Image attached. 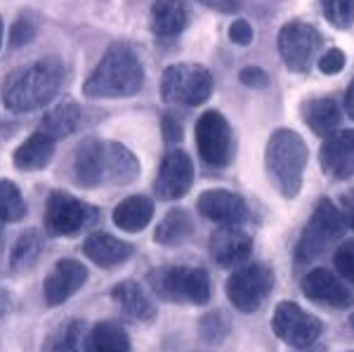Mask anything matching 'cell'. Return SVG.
Here are the masks:
<instances>
[{
    "label": "cell",
    "instance_id": "1",
    "mask_svg": "<svg viewBox=\"0 0 354 352\" xmlns=\"http://www.w3.org/2000/svg\"><path fill=\"white\" fill-rule=\"evenodd\" d=\"M66 81V66L57 57H43L33 64L10 71L0 88V100L12 113H28L50 104Z\"/></svg>",
    "mask_w": 354,
    "mask_h": 352
},
{
    "label": "cell",
    "instance_id": "2",
    "mask_svg": "<svg viewBox=\"0 0 354 352\" xmlns=\"http://www.w3.org/2000/svg\"><path fill=\"white\" fill-rule=\"evenodd\" d=\"M142 83H145V69L140 57L133 48L118 43L102 55L100 64L83 85V95L90 100L133 98L142 90Z\"/></svg>",
    "mask_w": 354,
    "mask_h": 352
},
{
    "label": "cell",
    "instance_id": "3",
    "mask_svg": "<svg viewBox=\"0 0 354 352\" xmlns=\"http://www.w3.org/2000/svg\"><path fill=\"white\" fill-rule=\"evenodd\" d=\"M307 158H310V149H307L305 140L295 130L281 128L270 138L265 154V168L272 187L281 196H298L302 187V175H305L307 168Z\"/></svg>",
    "mask_w": 354,
    "mask_h": 352
},
{
    "label": "cell",
    "instance_id": "4",
    "mask_svg": "<svg viewBox=\"0 0 354 352\" xmlns=\"http://www.w3.org/2000/svg\"><path fill=\"white\" fill-rule=\"evenodd\" d=\"M149 286L158 298L180 305H205L210 300V277L201 268L168 265L149 275Z\"/></svg>",
    "mask_w": 354,
    "mask_h": 352
},
{
    "label": "cell",
    "instance_id": "5",
    "mask_svg": "<svg viewBox=\"0 0 354 352\" xmlns=\"http://www.w3.org/2000/svg\"><path fill=\"white\" fill-rule=\"evenodd\" d=\"M347 230L345 215L330 198H322L314 208L310 223L302 232L298 246H295V260L298 263H312L322 253H326L335 241L342 239Z\"/></svg>",
    "mask_w": 354,
    "mask_h": 352
},
{
    "label": "cell",
    "instance_id": "6",
    "mask_svg": "<svg viewBox=\"0 0 354 352\" xmlns=\"http://www.w3.org/2000/svg\"><path fill=\"white\" fill-rule=\"evenodd\" d=\"M100 208L90 206L81 201L78 196H71L64 189L50 192L45 198V211H43V225L50 237H78L81 232L88 230L90 225L97 223Z\"/></svg>",
    "mask_w": 354,
    "mask_h": 352
},
{
    "label": "cell",
    "instance_id": "7",
    "mask_svg": "<svg viewBox=\"0 0 354 352\" xmlns=\"http://www.w3.org/2000/svg\"><path fill=\"white\" fill-rule=\"evenodd\" d=\"M213 95V73L201 64L182 62L163 71L161 98L170 104L198 106Z\"/></svg>",
    "mask_w": 354,
    "mask_h": 352
},
{
    "label": "cell",
    "instance_id": "8",
    "mask_svg": "<svg viewBox=\"0 0 354 352\" xmlns=\"http://www.w3.org/2000/svg\"><path fill=\"white\" fill-rule=\"evenodd\" d=\"M274 288V272L262 263L245 265L239 268L227 281V298L236 310L245 312H255L262 303L267 300V296Z\"/></svg>",
    "mask_w": 354,
    "mask_h": 352
},
{
    "label": "cell",
    "instance_id": "9",
    "mask_svg": "<svg viewBox=\"0 0 354 352\" xmlns=\"http://www.w3.org/2000/svg\"><path fill=\"white\" fill-rule=\"evenodd\" d=\"M272 331L277 338H281L283 343L290 348H312L314 343L322 336V322L317 319L310 312H305L298 303H283L277 305L272 315Z\"/></svg>",
    "mask_w": 354,
    "mask_h": 352
},
{
    "label": "cell",
    "instance_id": "10",
    "mask_svg": "<svg viewBox=\"0 0 354 352\" xmlns=\"http://www.w3.org/2000/svg\"><path fill=\"white\" fill-rule=\"evenodd\" d=\"M196 147L208 166H227L234 156L232 126L220 111L208 109L196 121Z\"/></svg>",
    "mask_w": 354,
    "mask_h": 352
},
{
    "label": "cell",
    "instance_id": "11",
    "mask_svg": "<svg viewBox=\"0 0 354 352\" xmlns=\"http://www.w3.org/2000/svg\"><path fill=\"white\" fill-rule=\"evenodd\" d=\"M279 55L290 71H307L322 48V33L307 21H288L277 38Z\"/></svg>",
    "mask_w": 354,
    "mask_h": 352
},
{
    "label": "cell",
    "instance_id": "12",
    "mask_svg": "<svg viewBox=\"0 0 354 352\" xmlns=\"http://www.w3.org/2000/svg\"><path fill=\"white\" fill-rule=\"evenodd\" d=\"M192 183H194L192 158L185 151L173 149L163 156L156 183H153V194L163 198V201H175V198H182L192 189Z\"/></svg>",
    "mask_w": 354,
    "mask_h": 352
},
{
    "label": "cell",
    "instance_id": "13",
    "mask_svg": "<svg viewBox=\"0 0 354 352\" xmlns=\"http://www.w3.org/2000/svg\"><path fill=\"white\" fill-rule=\"evenodd\" d=\"M88 281V268L76 258H62L43 281V296L50 308L66 303Z\"/></svg>",
    "mask_w": 354,
    "mask_h": 352
},
{
    "label": "cell",
    "instance_id": "14",
    "mask_svg": "<svg viewBox=\"0 0 354 352\" xmlns=\"http://www.w3.org/2000/svg\"><path fill=\"white\" fill-rule=\"evenodd\" d=\"M302 293L312 303L326 305L333 310H347L354 305V293L342 284L333 272L317 268L302 279Z\"/></svg>",
    "mask_w": 354,
    "mask_h": 352
},
{
    "label": "cell",
    "instance_id": "15",
    "mask_svg": "<svg viewBox=\"0 0 354 352\" xmlns=\"http://www.w3.org/2000/svg\"><path fill=\"white\" fill-rule=\"evenodd\" d=\"M73 180L83 189H93L106 183V142L83 140L73 156Z\"/></svg>",
    "mask_w": 354,
    "mask_h": 352
},
{
    "label": "cell",
    "instance_id": "16",
    "mask_svg": "<svg viewBox=\"0 0 354 352\" xmlns=\"http://www.w3.org/2000/svg\"><path fill=\"white\" fill-rule=\"evenodd\" d=\"M196 208L208 220L222 227H236L248 218V206L239 194L227 189H208L198 196Z\"/></svg>",
    "mask_w": 354,
    "mask_h": 352
},
{
    "label": "cell",
    "instance_id": "17",
    "mask_svg": "<svg viewBox=\"0 0 354 352\" xmlns=\"http://www.w3.org/2000/svg\"><path fill=\"white\" fill-rule=\"evenodd\" d=\"M322 168L330 178L347 180L354 175V130H340V133L328 135L324 142L322 151Z\"/></svg>",
    "mask_w": 354,
    "mask_h": 352
},
{
    "label": "cell",
    "instance_id": "18",
    "mask_svg": "<svg viewBox=\"0 0 354 352\" xmlns=\"http://www.w3.org/2000/svg\"><path fill=\"white\" fill-rule=\"evenodd\" d=\"M133 251H135L133 243L106 234V232H93V234L83 241L85 258L102 270H111V268L123 265L125 260L133 258Z\"/></svg>",
    "mask_w": 354,
    "mask_h": 352
},
{
    "label": "cell",
    "instance_id": "19",
    "mask_svg": "<svg viewBox=\"0 0 354 352\" xmlns=\"http://www.w3.org/2000/svg\"><path fill=\"white\" fill-rule=\"evenodd\" d=\"M210 253L222 268H236L253 253V239L236 227H222L210 237Z\"/></svg>",
    "mask_w": 354,
    "mask_h": 352
},
{
    "label": "cell",
    "instance_id": "20",
    "mask_svg": "<svg viewBox=\"0 0 354 352\" xmlns=\"http://www.w3.org/2000/svg\"><path fill=\"white\" fill-rule=\"evenodd\" d=\"M111 300L125 315L133 317L137 322L149 324V322L156 319V305H153V300L149 298V293L145 291V286L140 281L125 279L121 284H116L111 288Z\"/></svg>",
    "mask_w": 354,
    "mask_h": 352
},
{
    "label": "cell",
    "instance_id": "21",
    "mask_svg": "<svg viewBox=\"0 0 354 352\" xmlns=\"http://www.w3.org/2000/svg\"><path fill=\"white\" fill-rule=\"evenodd\" d=\"M189 19H192L189 8L185 5V0H153L149 24L156 36L163 38L180 36L189 26Z\"/></svg>",
    "mask_w": 354,
    "mask_h": 352
},
{
    "label": "cell",
    "instance_id": "22",
    "mask_svg": "<svg viewBox=\"0 0 354 352\" xmlns=\"http://www.w3.org/2000/svg\"><path fill=\"white\" fill-rule=\"evenodd\" d=\"M55 156V140L45 133H33L21 142L12 154L15 168L24 170V173H33V170H43L50 166Z\"/></svg>",
    "mask_w": 354,
    "mask_h": 352
},
{
    "label": "cell",
    "instance_id": "23",
    "mask_svg": "<svg viewBox=\"0 0 354 352\" xmlns=\"http://www.w3.org/2000/svg\"><path fill=\"white\" fill-rule=\"evenodd\" d=\"M113 225L123 232H142L153 218V201L145 194H133L123 198L113 208Z\"/></svg>",
    "mask_w": 354,
    "mask_h": 352
},
{
    "label": "cell",
    "instance_id": "24",
    "mask_svg": "<svg viewBox=\"0 0 354 352\" xmlns=\"http://www.w3.org/2000/svg\"><path fill=\"white\" fill-rule=\"evenodd\" d=\"M302 118L317 135H333L340 126V106L333 98H317V100H307L302 104Z\"/></svg>",
    "mask_w": 354,
    "mask_h": 352
},
{
    "label": "cell",
    "instance_id": "25",
    "mask_svg": "<svg viewBox=\"0 0 354 352\" xmlns=\"http://www.w3.org/2000/svg\"><path fill=\"white\" fill-rule=\"evenodd\" d=\"M140 178V161L121 142H106V183L130 185Z\"/></svg>",
    "mask_w": 354,
    "mask_h": 352
},
{
    "label": "cell",
    "instance_id": "26",
    "mask_svg": "<svg viewBox=\"0 0 354 352\" xmlns=\"http://www.w3.org/2000/svg\"><path fill=\"white\" fill-rule=\"evenodd\" d=\"M83 352H130L128 331L113 322H97L85 333Z\"/></svg>",
    "mask_w": 354,
    "mask_h": 352
},
{
    "label": "cell",
    "instance_id": "27",
    "mask_svg": "<svg viewBox=\"0 0 354 352\" xmlns=\"http://www.w3.org/2000/svg\"><path fill=\"white\" fill-rule=\"evenodd\" d=\"M78 126H81V106L76 102H62L43 116L41 133L50 135L53 140H64L76 133Z\"/></svg>",
    "mask_w": 354,
    "mask_h": 352
},
{
    "label": "cell",
    "instance_id": "28",
    "mask_svg": "<svg viewBox=\"0 0 354 352\" xmlns=\"http://www.w3.org/2000/svg\"><path fill=\"white\" fill-rule=\"evenodd\" d=\"M194 234V220L185 208H173L165 213V218L158 223L153 232V241L158 246H177Z\"/></svg>",
    "mask_w": 354,
    "mask_h": 352
},
{
    "label": "cell",
    "instance_id": "29",
    "mask_svg": "<svg viewBox=\"0 0 354 352\" xmlns=\"http://www.w3.org/2000/svg\"><path fill=\"white\" fill-rule=\"evenodd\" d=\"M43 234L38 230H24L17 237L12 253H10V270L12 272H26L41 260L43 253Z\"/></svg>",
    "mask_w": 354,
    "mask_h": 352
},
{
    "label": "cell",
    "instance_id": "30",
    "mask_svg": "<svg viewBox=\"0 0 354 352\" xmlns=\"http://www.w3.org/2000/svg\"><path fill=\"white\" fill-rule=\"evenodd\" d=\"M28 213V206L21 196V189L12 180H0V220L3 223H19Z\"/></svg>",
    "mask_w": 354,
    "mask_h": 352
},
{
    "label": "cell",
    "instance_id": "31",
    "mask_svg": "<svg viewBox=\"0 0 354 352\" xmlns=\"http://www.w3.org/2000/svg\"><path fill=\"white\" fill-rule=\"evenodd\" d=\"M322 10L328 24L350 28L354 24V0H322Z\"/></svg>",
    "mask_w": 354,
    "mask_h": 352
},
{
    "label": "cell",
    "instance_id": "32",
    "mask_svg": "<svg viewBox=\"0 0 354 352\" xmlns=\"http://www.w3.org/2000/svg\"><path fill=\"white\" fill-rule=\"evenodd\" d=\"M36 33H38V19L31 12H21L15 19L12 31H10V45L15 50L24 48V45H28L36 38Z\"/></svg>",
    "mask_w": 354,
    "mask_h": 352
},
{
    "label": "cell",
    "instance_id": "33",
    "mask_svg": "<svg viewBox=\"0 0 354 352\" xmlns=\"http://www.w3.org/2000/svg\"><path fill=\"white\" fill-rule=\"evenodd\" d=\"M85 333L88 331L83 328L81 322H71V324H66L55 340V345H57L55 352H78L85 343Z\"/></svg>",
    "mask_w": 354,
    "mask_h": 352
},
{
    "label": "cell",
    "instance_id": "34",
    "mask_svg": "<svg viewBox=\"0 0 354 352\" xmlns=\"http://www.w3.org/2000/svg\"><path fill=\"white\" fill-rule=\"evenodd\" d=\"M333 265H335V270L340 272L342 279H347L354 286V239L340 243V246L335 248Z\"/></svg>",
    "mask_w": 354,
    "mask_h": 352
},
{
    "label": "cell",
    "instance_id": "35",
    "mask_svg": "<svg viewBox=\"0 0 354 352\" xmlns=\"http://www.w3.org/2000/svg\"><path fill=\"white\" fill-rule=\"evenodd\" d=\"M345 62H347V57L342 50L330 48L322 55V59H319V71L326 73V76H335V73H340L345 69Z\"/></svg>",
    "mask_w": 354,
    "mask_h": 352
},
{
    "label": "cell",
    "instance_id": "36",
    "mask_svg": "<svg viewBox=\"0 0 354 352\" xmlns=\"http://www.w3.org/2000/svg\"><path fill=\"white\" fill-rule=\"evenodd\" d=\"M161 128H163L165 142H170V145H175V142L182 140V123H180V118H177L175 113H163Z\"/></svg>",
    "mask_w": 354,
    "mask_h": 352
},
{
    "label": "cell",
    "instance_id": "37",
    "mask_svg": "<svg viewBox=\"0 0 354 352\" xmlns=\"http://www.w3.org/2000/svg\"><path fill=\"white\" fill-rule=\"evenodd\" d=\"M230 41L236 45H250L253 43V26H250L245 19L234 21L230 26Z\"/></svg>",
    "mask_w": 354,
    "mask_h": 352
},
{
    "label": "cell",
    "instance_id": "38",
    "mask_svg": "<svg viewBox=\"0 0 354 352\" xmlns=\"http://www.w3.org/2000/svg\"><path fill=\"white\" fill-rule=\"evenodd\" d=\"M239 78H241V83L248 85V88H267V85H270V76H267L260 66H248V69H243L239 73Z\"/></svg>",
    "mask_w": 354,
    "mask_h": 352
},
{
    "label": "cell",
    "instance_id": "39",
    "mask_svg": "<svg viewBox=\"0 0 354 352\" xmlns=\"http://www.w3.org/2000/svg\"><path fill=\"white\" fill-rule=\"evenodd\" d=\"M198 3L208 5L213 10H220V12H236L243 5V0H198Z\"/></svg>",
    "mask_w": 354,
    "mask_h": 352
},
{
    "label": "cell",
    "instance_id": "40",
    "mask_svg": "<svg viewBox=\"0 0 354 352\" xmlns=\"http://www.w3.org/2000/svg\"><path fill=\"white\" fill-rule=\"evenodd\" d=\"M342 215H345V223L354 230V192L342 198Z\"/></svg>",
    "mask_w": 354,
    "mask_h": 352
},
{
    "label": "cell",
    "instance_id": "41",
    "mask_svg": "<svg viewBox=\"0 0 354 352\" xmlns=\"http://www.w3.org/2000/svg\"><path fill=\"white\" fill-rule=\"evenodd\" d=\"M10 310H12V296H10L8 288L0 286V319H3Z\"/></svg>",
    "mask_w": 354,
    "mask_h": 352
},
{
    "label": "cell",
    "instance_id": "42",
    "mask_svg": "<svg viewBox=\"0 0 354 352\" xmlns=\"http://www.w3.org/2000/svg\"><path fill=\"white\" fill-rule=\"evenodd\" d=\"M345 109L354 118V81L350 83V88H347V93H345Z\"/></svg>",
    "mask_w": 354,
    "mask_h": 352
},
{
    "label": "cell",
    "instance_id": "43",
    "mask_svg": "<svg viewBox=\"0 0 354 352\" xmlns=\"http://www.w3.org/2000/svg\"><path fill=\"white\" fill-rule=\"evenodd\" d=\"M0 45H3V19H0Z\"/></svg>",
    "mask_w": 354,
    "mask_h": 352
},
{
    "label": "cell",
    "instance_id": "44",
    "mask_svg": "<svg viewBox=\"0 0 354 352\" xmlns=\"http://www.w3.org/2000/svg\"><path fill=\"white\" fill-rule=\"evenodd\" d=\"M0 239H3V220H0Z\"/></svg>",
    "mask_w": 354,
    "mask_h": 352
},
{
    "label": "cell",
    "instance_id": "45",
    "mask_svg": "<svg viewBox=\"0 0 354 352\" xmlns=\"http://www.w3.org/2000/svg\"><path fill=\"white\" fill-rule=\"evenodd\" d=\"M350 324H352V328H354V312H352V317H350Z\"/></svg>",
    "mask_w": 354,
    "mask_h": 352
}]
</instances>
